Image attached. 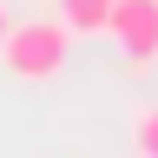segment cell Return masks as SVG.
<instances>
[{"label": "cell", "mask_w": 158, "mask_h": 158, "mask_svg": "<svg viewBox=\"0 0 158 158\" xmlns=\"http://www.w3.org/2000/svg\"><path fill=\"white\" fill-rule=\"evenodd\" d=\"M66 46H73V27H66V20H13L0 66H7L13 79H27V86H40V79H59V73H66Z\"/></svg>", "instance_id": "6da1fadb"}, {"label": "cell", "mask_w": 158, "mask_h": 158, "mask_svg": "<svg viewBox=\"0 0 158 158\" xmlns=\"http://www.w3.org/2000/svg\"><path fill=\"white\" fill-rule=\"evenodd\" d=\"M112 40L132 73L158 66V0H118L112 7Z\"/></svg>", "instance_id": "7a4b0ae2"}, {"label": "cell", "mask_w": 158, "mask_h": 158, "mask_svg": "<svg viewBox=\"0 0 158 158\" xmlns=\"http://www.w3.org/2000/svg\"><path fill=\"white\" fill-rule=\"evenodd\" d=\"M112 7L118 0H59V20L73 33H112Z\"/></svg>", "instance_id": "3957f363"}, {"label": "cell", "mask_w": 158, "mask_h": 158, "mask_svg": "<svg viewBox=\"0 0 158 158\" xmlns=\"http://www.w3.org/2000/svg\"><path fill=\"white\" fill-rule=\"evenodd\" d=\"M132 158H158V106L132 112Z\"/></svg>", "instance_id": "277c9868"}, {"label": "cell", "mask_w": 158, "mask_h": 158, "mask_svg": "<svg viewBox=\"0 0 158 158\" xmlns=\"http://www.w3.org/2000/svg\"><path fill=\"white\" fill-rule=\"evenodd\" d=\"M7 33H13V13H7V0H0V53H7Z\"/></svg>", "instance_id": "5b68a950"}]
</instances>
